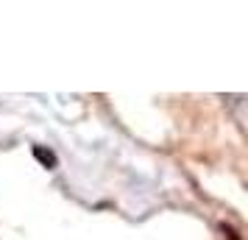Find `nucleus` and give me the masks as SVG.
<instances>
[{
    "label": "nucleus",
    "instance_id": "nucleus-1",
    "mask_svg": "<svg viewBox=\"0 0 248 240\" xmlns=\"http://www.w3.org/2000/svg\"><path fill=\"white\" fill-rule=\"evenodd\" d=\"M34 154H36V160L45 162L47 168H53V165H56V157H53L50 151H45V148H34Z\"/></svg>",
    "mask_w": 248,
    "mask_h": 240
}]
</instances>
